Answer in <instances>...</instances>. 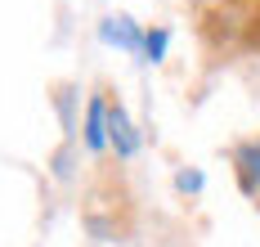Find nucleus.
<instances>
[{
  "mask_svg": "<svg viewBox=\"0 0 260 247\" xmlns=\"http://www.w3.org/2000/svg\"><path fill=\"white\" fill-rule=\"evenodd\" d=\"M81 139H85L90 153H104L108 148V104L104 99H90L85 104V131H81Z\"/></svg>",
  "mask_w": 260,
  "mask_h": 247,
  "instance_id": "nucleus-3",
  "label": "nucleus"
},
{
  "mask_svg": "<svg viewBox=\"0 0 260 247\" xmlns=\"http://www.w3.org/2000/svg\"><path fill=\"white\" fill-rule=\"evenodd\" d=\"M144 36H148V32L139 27L130 14H112V18L99 23V41H104V45H117V50L139 54V58H144Z\"/></svg>",
  "mask_w": 260,
  "mask_h": 247,
  "instance_id": "nucleus-1",
  "label": "nucleus"
},
{
  "mask_svg": "<svg viewBox=\"0 0 260 247\" xmlns=\"http://www.w3.org/2000/svg\"><path fill=\"white\" fill-rule=\"evenodd\" d=\"M166 50H171V32L166 27H153L148 36H144V63H161Z\"/></svg>",
  "mask_w": 260,
  "mask_h": 247,
  "instance_id": "nucleus-5",
  "label": "nucleus"
},
{
  "mask_svg": "<svg viewBox=\"0 0 260 247\" xmlns=\"http://www.w3.org/2000/svg\"><path fill=\"white\" fill-rule=\"evenodd\" d=\"M238 180H242L247 193H260V139L238 148Z\"/></svg>",
  "mask_w": 260,
  "mask_h": 247,
  "instance_id": "nucleus-4",
  "label": "nucleus"
},
{
  "mask_svg": "<svg viewBox=\"0 0 260 247\" xmlns=\"http://www.w3.org/2000/svg\"><path fill=\"white\" fill-rule=\"evenodd\" d=\"M108 144L117 148V158H135L139 153V131L130 126L121 104H108Z\"/></svg>",
  "mask_w": 260,
  "mask_h": 247,
  "instance_id": "nucleus-2",
  "label": "nucleus"
},
{
  "mask_svg": "<svg viewBox=\"0 0 260 247\" xmlns=\"http://www.w3.org/2000/svg\"><path fill=\"white\" fill-rule=\"evenodd\" d=\"M175 184H180L184 193H198V189H202V171H180V175H175Z\"/></svg>",
  "mask_w": 260,
  "mask_h": 247,
  "instance_id": "nucleus-6",
  "label": "nucleus"
}]
</instances>
